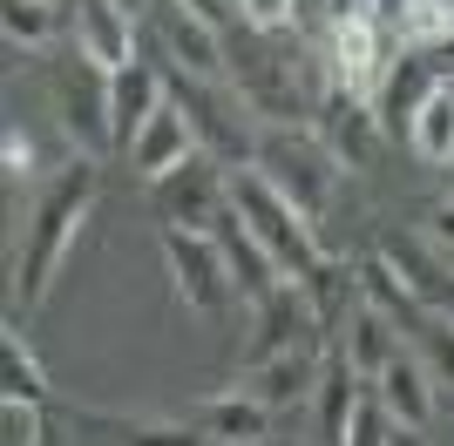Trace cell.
I'll return each instance as SVG.
<instances>
[{
    "mask_svg": "<svg viewBox=\"0 0 454 446\" xmlns=\"http://www.w3.org/2000/svg\"><path fill=\"white\" fill-rule=\"evenodd\" d=\"M434 88H441V74L427 68V55L394 61V68H387V81H380V95H373L380 129H387V135H407V129H414V115H420V102H427Z\"/></svg>",
    "mask_w": 454,
    "mask_h": 446,
    "instance_id": "cell-20",
    "label": "cell"
},
{
    "mask_svg": "<svg viewBox=\"0 0 454 446\" xmlns=\"http://www.w3.org/2000/svg\"><path fill=\"white\" fill-rule=\"evenodd\" d=\"M48 0H0V27H7V41H27V48H35V41H48Z\"/></svg>",
    "mask_w": 454,
    "mask_h": 446,
    "instance_id": "cell-29",
    "label": "cell"
},
{
    "mask_svg": "<svg viewBox=\"0 0 454 446\" xmlns=\"http://www.w3.org/2000/svg\"><path fill=\"white\" fill-rule=\"evenodd\" d=\"M122 7H156V0H122Z\"/></svg>",
    "mask_w": 454,
    "mask_h": 446,
    "instance_id": "cell-37",
    "label": "cell"
},
{
    "mask_svg": "<svg viewBox=\"0 0 454 446\" xmlns=\"http://www.w3.org/2000/svg\"><path fill=\"white\" fill-rule=\"evenodd\" d=\"M136 48H143V27L129 20L122 0H75V55L95 61L102 74L129 68Z\"/></svg>",
    "mask_w": 454,
    "mask_h": 446,
    "instance_id": "cell-12",
    "label": "cell"
},
{
    "mask_svg": "<svg viewBox=\"0 0 454 446\" xmlns=\"http://www.w3.org/2000/svg\"><path fill=\"white\" fill-rule=\"evenodd\" d=\"M407 142H414V156L420 163H454V81H441L427 102H420V115H414V129H407Z\"/></svg>",
    "mask_w": 454,
    "mask_h": 446,
    "instance_id": "cell-27",
    "label": "cell"
},
{
    "mask_svg": "<svg viewBox=\"0 0 454 446\" xmlns=\"http://www.w3.org/2000/svg\"><path fill=\"white\" fill-rule=\"evenodd\" d=\"M27 446H61V440H55V433H48V427L35 419V427H27Z\"/></svg>",
    "mask_w": 454,
    "mask_h": 446,
    "instance_id": "cell-35",
    "label": "cell"
},
{
    "mask_svg": "<svg viewBox=\"0 0 454 446\" xmlns=\"http://www.w3.org/2000/svg\"><path fill=\"white\" fill-rule=\"evenodd\" d=\"M319 372H325L319 345H292V352H278V358L245 365V386H238V392H251L258 406L285 412V406H299V399H312V392H319Z\"/></svg>",
    "mask_w": 454,
    "mask_h": 446,
    "instance_id": "cell-13",
    "label": "cell"
},
{
    "mask_svg": "<svg viewBox=\"0 0 454 446\" xmlns=\"http://www.w3.org/2000/svg\"><path fill=\"white\" fill-rule=\"evenodd\" d=\"M373 399L387 412H394V427H427V419H434V372L420 365L414 352H394L387 358V372H380L373 379Z\"/></svg>",
    "mask_w": 454,
    "mask_h": 446,
    "instance_id": "cell-18",
    "label": "cell"
},
{
    "mask_svg": "<svg viewBox=\"0 0 454 446\" xmlns=\"http://www.w3.org/2000/svg\"><path fill=\"white\" fill-rule=\"evenodd\" d=\"M366 379L353 365H346V352H333L325 358V372H319V433H325V446H346V427H353V412H360V399H366Z\"/></svg>",
    "mask_w": 454,
    "mask_h": 446,
    "instance_id": "cell-24",
    "label": "cell"
},
{
    "mask_svg": "<svg viewBox=\"0 0 454 446\" xmlns=\"http://www.w3.org/2000/svg\"><path fill=\"white\" fill-rule=\"evenodd\" d=\"M251 169L265 176L271 189H278L285 204L299 210L305 223H319L325 204L340 196V156L319 142V135H292V129H265L258 135V156H251Z\"/></svg>",
    "mask_w": 454,
    "mask_h": 446,
    "instance_id": "cell-2",
    "label": "cell"
},
{
    "mask_svg": "<svg viewBox=\"0 0 454 446\" xmlns=\"http://www.w3.org/2000/svg\"><path fill=\"white\" fill-rule=\"evenodd\" d=\"M163 102H170V81H163V68H150V61L115 68V74H109V129H115V149H136L143 122H150Z\"/></svg>",
    "mask_w": 454,
    "mask_h": 446,
    "instance_id": "cell-14",
    "label": "cell"
},
{
    "mask_svg": "<svg viewBox=\"0 0 454 446\" xmlns=\"http://www.w3.org/2000/svg\"><path fill=\"white\" fill-rule=\"evenodd\" d=\"M210 237H217V250H224V264H231V284H238V291L251 297V304H258V297H271L285 284V271L278 264H271V250L258 237H251L245 230V217H238V210H217V223H210Z\"/></svg>",
    "mask_w": 454,
    "mask_h": 446,
    "instance_id": "cell-15",
    "label": "cell"
},
{
    "mask_svg": "<svg viewBox=\"0 0 454 446\" xmlns=\"http://www.w3.org/2000/svg\"><path fill=\"white\" fill-rule=\"evenodd\" d=\"M150 204H156V217L170 223V230H210L217 210L231 204V169L197 149L190 163H176L170 176H156V183H150Z\"/></svg>",
    "mask_w": 454,
    "mask_h": 446,
    "instance_id": "cell-6",
    "label": "cell"
},
{
    "mask_svg": "<svg viewBox=\"0 0 454 446\" xmlns=\"http://www.w3.org/2000/svg\"><path fill=\"white\" fill-rule=\"evenodd\" d=\"M427 237H434L441 250H454V196H441V204L427 210Z\"/></svg>",
    "mask_w": 454,
    "mask_h": 446,
    "instance_id": "cell-32",
    "label": "cell"
},
{
    "mask_svg": "<svg viewBox=\"0 0 454 446\" xmlns=\"http://www.w3.org/2000/svg\"><path fill=\"white\" fill-rule=\"evenodd\" d=\"M190 156H197V129H190V115L176 109V102H163V109L143 122L136 149H129V163H136V176H143V183L170 176V169H176V163H190Z\"/></svg>",
    "mask_w": 454,
    "mask_h": 446,
    "instance_id": "cell-17",
    "label": "cell"
},
{
    "mask_svg": "<svg viewBox=\"0 0 454 446\" xmlns=\"http://www.w3.org/2000/svg\"><path fill=\"white\" fill-rule=\"evenodd\" d=\"M400 338H407V352H414L420 365L434 372V386H454V318L448 311L414 304V318L400 325Z\"/></svg>",
    "mask_w": 454,
    "mask_h": 446,
    "instance_id": "cell-25",
    "label": "cell"
},
{
    "mask_svg": "<svg viewBox=\"0 0 454 446\" xmlns=\"http://www.w3.org/2000/svg\"><path fill=\"white\" fill-rule=\"evenodd\" d=\"M299 284H305V304H312V318H319V332H340L346 318L360 311V297H366L360 278H353L346 264H333V258H319Z\"/></svg>",
    "mask_w": 454,
    "mask_h": 446,
    "instance_id": "cell-23",
    "label": "cell"
},
{
    "mask_svg": "<svg viewBox=\"0 0 454 446\" xmlns=\"http://www.w3.org/2000/svg\"><path fill=\"white\" fill-rule=\"evenodd\" d=\"M190 427L204 433L210 446H265L271 440V406H258L251 392H224V399H204L190 412Z\"/></svg>",
    "mask_w": 454,
    "mask_h": 446,
    "instance_id": "cell-19",
    "label": "cell"
},
{
    "mask_svg": "<svg viewBox=\"0 0 454 446\" xmlns=\"http://www.w3.org/2000/svg\"><path fill=\"white\" fill-rule=\"evenodd\" d=\"M176 7H190V14H204L210 27H224V7H217V0H176Z\"/></svg>",
    "mask_w": 454,
    "mask_h": 446,
    "instance_id": "cell-34",
    "label": "cell"
},
{
    "mask_svg": "<svg viewBox=\"0 0 454 446\" xmlns=\"http://www.w3.org/2000/svg\"><path fill=\"white\" fill-rule=\"evenodd\" d=\"M163 264H170V284L190 311H224L238 284H231V264L217 250L210 230H163Z\"/></svg>",
    "mask_w": 454,
    "mask_h": 446,
    "instance_id": "cell-8",
    "label": "cell"
},
{
    "mask_svg": "<svg viewBox=\"0 0 454 446\" xmlns=\"http://www.w3.org/2000/svg\"><path fill=\"white\" fill-rule=\"evenodd\" d=\"M394 412L373 399V386H366V399H360V412H353V427H346V446H394Z\"/></svg>",
    "mask_w": 454,
    "mask_h": 446,
    "instance_id": "cell-30",
    "label": "cell"
},
{
    "mask_svg": "<svg viewBox=\"0 0 454 446\" xmlns=\"http://www.w3.org/2000/svg\"><path fill=\"white\" fill-rule=\"evenodd\" d=\"M0 392H7V406H48V372L35 365L20 325H7V338H0Z\"/></svg>",
    "mask_w": 454,
    "mask_h": 446,
    "instance_id": "cell-26",
    "label": "cell"
},
{
    "mask_svg": "<svg viewBox=\"0 0 454 446\" xmlns=\"http://www.w3.org/2000/svg\"><path fill=\"white\" fill-rule=\"evenodd\" d=\"M35 163V142H20V129H7V176H27Z\"/></svg>",
    "mask_w": 454,
    "mask_h": 446,
    "instance_id": "cell-33",
    "label": "cell"
},
{
    "mask_svg": "<svg viewBox=\"0 0 454 446\" xmlns=\"http://www.w3.org/2000/svg\"><path fill=\"white\" fill-rule=\"evenodd\" d=\"M319 142L340 156V169H366L373 163V149H380V115L373 102H360V95H325V109H319Z\"/></svg>",
    "mask_w": 454,
    "mask_h": 446,
    "instance_id": "cell-16",
    "label": "cell"
},
{
    "mask_svg": "<svg viewBox=\"0 0 454 446\" xmlns=\"http://www.w3.org/2000/svg\"><path fill=\"white\" fill-rule=\"evenodd\" d=\"M394 20L380 14V0H360L346 20H333L325 27V81L340 95H360V102H373L380 81H387V68H394Z\"/></svg>",
    "mask_w": 454,
    "mask_h": 446,
    "instance_id": "cell-3",
    "label": "cell"
},
{
    "mask_svg": "<svg viewBox=\"0 0 454 446\" xmlns=\"http://www.w3.org/2000/svg\"><path fill=\"white\" fill-rule=\"evenodd\" d=\"M394 446H427V440H420L414 427H400V433H394Z\"/></svg>",
    "mask_w": 454,
    "mask_h": 446,
    "instance_id": "cell-36",
    "label": "cell"
},
{
    "mask_svg": "<svg viewBox=\"0 0 454 446\" xmlns=\"http://www.w3.org/2000/svg\"><path fill=\"white\" fill-rule=\"evenodd\" d=\"M394 27L414 55H427V48L454 41V0H394Z\"/></svg>",
    "mask_w": 454,
    "mask_h": 446,
    "instance_id": "cell-28",
    "label": "cell"
},
{
    "mask_svg": "<svg viewBox=\"0 0 454 446\" xmlns=\"http://www.w3.org/2000/svg\"><path fill=\"white\" fill-rule=\"evenodd\" d=\"M238 7H245V27H258V35H278L292 20V0H238Z\"/></svg>",
    "mask_w": 454,
    "mask_h": 446,
    "instance_id": "cell-31",
    "label": "cell"
},
{
    "mask_svg": "<svg viewBox=\"0 0 454 446\" xmlns=\"http://www.w3.org/2000/svg\"><path fill=\"white\" fill-rule=\"evenodd\" d=\"M75 433H89L95 446H210L190 427H150V419H115V412H75Z\"/></svg>",
    "mask_w": 454,
    "mask_h": 446,
    "instance_id": "cell-22",
    "label": "cell"
},
{
    "mask_svg": "<svg viewBox=\"0 0 454 446\" xmlns=\"http://www.w3.org/2000/svg\"><path fill=\"white\" fill-rule=\"evenodd\" d=\"M224 48H231V74H238V102L251 115H265L271 129H292L305 115V95L292 81V68L271 55L265 41H245V35H224Z\"/></svg>",
    "mask_w": 454,
    "mask_h": 446,
    "instance_id": "cell-7",
    "label": "cell"
},
{
    "mask_svg": "<svg viewBox=\"0 0 454 446\" xmlns=\"http://www.w3.org/2000/svg\"><path fill=\"white\" fill-rule=\"evenodd\" d=\"M55 115L61 129H68V142L82 149V156H102V142H115L109 129V74L95 68V61H68V68H55Z\"/></svg>",
    "mask_w": 454,
    "mask_h": 446,
    "instance_id": "cell-9",
    "label": "cell"
},
{
    "mask_svg": "<svg viewBox=\"0 0 454 446\" xmlns=\"http://www.w3.org/2000/svg\"><path fill=\"white\" fill-rule=\"evenodd\" d=\"M163 81H170V102L190 115V129H197V149H204V156H217L224 169H238V163L258 156L251 122H238L245 102H231L224 88H210L204 74H184V68H163Z\"/></svg>",
    "mask_w": 454,
    "mask_h": 446,
    "instance_id": "cell-5",
    "label": "cell"
},
{
    "mask_svg": "<svg viewBox=\"0 0 454 446\" xmlns=\"http://www.w3.org/2000/svg\"><path fill=\"white\" fill-rule=\"evenodd\" d=\"M150 27H156V41L170 48V68L204 74V81H217V74L231 68L224 27H210L204 14H190V7H176V0H156V7H150Z\"/></svg>",
    "mask_w": 454,
    "mask_h": 446,
    "instance_id": "cell-10",
    "label": "cell"
},
{
    "mask_svg": "<svg viewBox=\"0 0 454 446\" xmlns=\"http://www.w3.org/2000/svg\"><path fill=\"white\" fill-rule=\"evenodd\" d=\"M340 352H346V365H353L366 386H373L380 372H387V358L400 352V325L380 311V304H366V297H360V311L340 325Z\"/></svg>",
    "mask_w": 454,
    "mask_h": 446,
    "instance_id": "cell-21",
    "label": "cell"
},
{
    "mask_svg": "<svg viewBox=\"0 0 454 446\" xmlns=\"http://www.w3.org/2000/svg\"><path fill=\"white\" fill-rule=\"evenodd\" d=\"M95 183H102V169L95 156H75V163H61L48 183H41L35 210H27V237H20V258H14V304L35 311L48 284H55L61 258H68V243L82 237V223L95 210Z\"/></svg>",
    "mask_w": 454,
    "mask_h": 446,
    "instance_id": "cell-1",
    "label": "cell"
},
{
    "mask_svg": "<svg viewBox=\"0 0 454 446\" xmlns=\"http://www.w3.org/2000/svg\"><path fill=\"white\" fill-rule=\"evenodd\" d=\"M312 332H319V318H312V304H305V284H299V278H285L271 297H258V304H251L245 365H258V358H278V352H292V345H312Z\"/></svg>",
    "mask_w": 454,
    "mask_h": 446,
    "instance_id": "cell-11",
    "label": "cell"
},
{
    "mask_svg": "<svg viewBox=\"0 0 454 446\" xmlns=\"http://www.w3.org/2000/svg\"><path fill=\"white\" fill-rule=\"evenodd\" d=\"M231 210L245 217V230L271 250V264H278L285 278H305L312 264H319V243H312V223L299 217V210L285 204L278 189L258 176V169H231Z\"/></svg>",
    "mask_w": 454,
    "mask_h": 446,
    "instance_id": "cell-4",
    "label": "cell"
}]
</instances>
